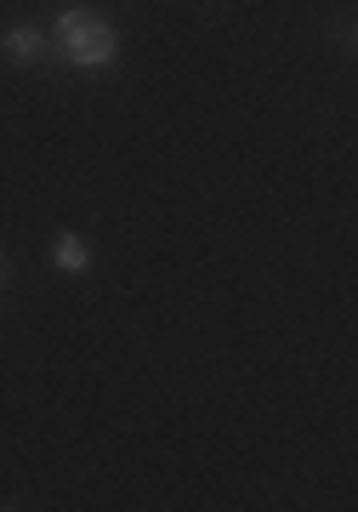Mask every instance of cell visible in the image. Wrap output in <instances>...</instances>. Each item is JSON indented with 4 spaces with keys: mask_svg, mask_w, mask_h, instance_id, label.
I'll use <instances>...</instances> for the list:
<instances>
[{
    "mask_svg": "<svg viewBox=\"0 0 358 512\" xmlns=\"http://www.w3.org/2000/svg\"><path fill=\"white\" fill-rule=\"evenodd\" d=\"M0 279H6V262H0Z\"/></svg>",
    "mask_w": 358,
    "mask_h": 512,
    "instance_id": "277c9868",
    "label": "cell"
},
{
    "mask_svg": "<svg viewBox=\"0 0 358 512\" xmlns=\"http://www.w3.org/2000/svg\"><path fill=\"white\" fill-rule=\"evenodd\" d=\"M52 268H57V274H69V279L86 274V268H91V245L80 234H69V228H63V234L52 239Z\"/></svg>",
    "mask_w": 358,
    "mask_h": 512,
    "instance_id": "3957f363",
    "label": "cell"
},
{
    "mask_svg": "<svg viewBox=\"0 0 358 512\" xmlns=\"http://www.w3.org/2000/svg\"><path fill=\"white\" fill-rule=\"evenodd\" d=\"M52 52L74 69H108L120 57V29L97 18L91 6H63L52 23Z\"/></svg>",
    "mask_w": 358,
    "mask_h": 512,
    "instance_id": "6da1fadb",
    "label": "cell"
},
{
    "mask_svg": "<svg viewBox=\"0 0 358 512\" xmlns=\"http://www.w3.org/2000/svg\"><path fill=\"white\" fill-rule=\"evenodd\" d=\"M0 52L12 57V63H40V57L52 52V35L35 29V23H18V29H6V35H0Z\"/></svg>",
    "mask_w": 358,
    "mask_h": 512,
    "instance_id": "7a4b0ae2",
    "label": "cell"
}]
</instances>
